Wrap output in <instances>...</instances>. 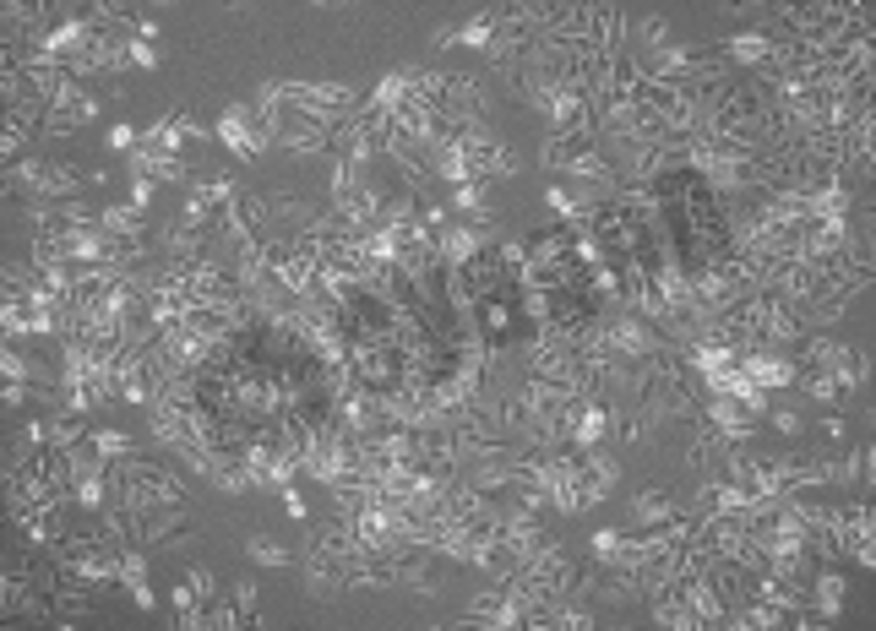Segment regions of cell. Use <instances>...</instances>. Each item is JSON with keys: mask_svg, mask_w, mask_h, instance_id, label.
<instances>
[{"mask_svg": "<svg viewBox=\"0 0 876 631\" xmlns=\"http://www.w3.org/2000/svg\"><path fill=\"white\" fill-rule=\"evenodd\" d=\"M458 147H463V158H468V175H474L479 185H490V180H512L517 175V153L507 142H501L496 131H468L458 136Z\"/></svg>", "mask_w": 876, "mask_h": 631, "instance_id": "cell-1", "label": "cell"}, {"mask_svg": "<svg viewBox=\"0 0 876 631\" xmlns=\"http://www.w3.org/2000/svg\"><path fill=\"white\" fill-rule=\"evenodd\" d=\"M523 365L534 381H555V387H577V343H550V338H528L523 343Z\"/></svg>", "mask_w": 876, "mask_h": 631, "instance_id": "cell-2", "label": "cell"}, {"mask_svg": "<svg viewBox=\"0 0 876 631\" xmlns=\"http://www.w3.org/2000/svg\"><path fill=\"white\" fill-rule=\"evenodd\" d=\"M485 245H496V229H479V224H463L452 218L447 229H436V251H441V267H468L474 256H485Z\"/></svg>", "mask_w": 876, "mask_h": 631, "instance_id": "cell-3", "label": "cell"}, {"mask_svg": "<svg viewBox=\"0 0 876 631\" xmlns=\"http://www.w3.org/2000/svg\"><path fill=\"white\" fill-rule=\"evenodd\" d=\"M697 419H708V425L719 430L724 441H735V447H746V441L757 436V425H762L757 414H746V408H740L735 398H724V392H708L702 408H697Z\"/></svg>", "mask_w": 876, "mask_h": 631, "instance_id": "cell-4", "label": "cell"}, {"mask_svg": "<svg viewBox=\"0 0 876 631\" xmlns=\"http://www.w3.org/2000/svg\"><path fill=\"white\" fill-rule=\"evenodd\" d=\"M735 365H740V376L757 381L762 392H773V387H795V376H800L795 354H784V349H746Z\"/></svg>", "mask_w": 876, "mask_h": 631, "instance_id": "cell-5", "label": "cell"}, {"mask_svg": "<svg viewBox=\"0 0 876 631\" xmlns=\"http://www.w3.org/2000/svg\"><path fill=\"white\" fill-rule=\"evenodd\" d=\"M142 142L147 147H164V153H175V158H185V147L191 142H207V126L196 115H180V109H169V115H158L153 126L142 131Z\"/></svg>", "mask_w": 876, "mask_h": 631, "instance_id": "cell-6", "label": "cell"}, {"mask_svg": "<svg viewBox=\"0 0 876 631\" xmlns=\"http://www.w3.org/2000/svg\"><path fill=\"white\" fill-rule=\"evenodd\" d=\"M713 55H719L730 71H762L773 60V33H762V28L730 33L724 44H713Z\"/></svg>", "mask_w": 876, "mask_h": 631, "instance_id": "cell-7", "label": "cell"}, {"mask_svg": "<svg viewBox=\"0 0 876 631\" xmlns=\"http://www.w3.org/2000/svg\"><path fill=\"white\" fill-rule=\"evenodd\" d=\"M849 566H838V561H817V572H811V583H806V599H811V610H822L828 621H838L844 615V593H849Z\"/></svg>", "mask_w": 876, "mask_h": 631, "instance_id": "cell-8", "label": "cell"}, {"mask_svg": "<svg viewBox=\"0 0 876 631\" xmlns=\"http://www.w3.org/2000/svg\"><path fill=\"white\" fill-rule=\"evenodd\" d=\"M681 517H692L686 501L670 496V490H659V485H648V490L632 496V528H664V523H681Z\"/></svg>", "mask_w": 876, "mask_h": 631, "instance_id": "cell-9", "label": "cell"}, {"mask_svg": "<svg viewBox=\"0 0 876 631\" xmlns=\"http://www.w3.org/2000/svg\"><path fill=\"white\" fill-rule=\"evenodd\" d=\"M218 142H224L240 164H251V158L267 153V147L256 142V131H251V104H229L224 115H218Z\"/></svg>", "mask_w": 876, "mask_h": 631, "instance_id": "cell-10", "label": "cell"}, {"mask_svg": "<svg viewBox=\"0 0 876 631\" xmlns=\"http://www.w3.org/2000/svg\"><path fill=\"white\" fill-rule=\"evenodd\" d=\"M131 175H147V180H158V185H191L196 180L185 158L164 153V147H147V142L131 153Z\"/></svg>", "mask_w": 876, "mask_h": 631, "instance_id": "cell-11", "label": "cell"}, {"mask_svg": "<svg viewBox=\"0 0 876 631\" xmlns=\"http://www.w3.org/2000/svg\"><path fill=\"white\" fill-rule=\"evenodd\" d=\"M305 593L311 599H322V604H332V599H343L349 593V577H343V561H327V555H305Z\"/></svg>", "mask_w": 876, "mask_h": 631, "instance_id": "cell-12", "label": "cell"}, {"mask_svg": "<svg viewBox=\"0 0 876 631\" xmlns=\"http://www.w3.org/2000/svg\"><path fill=\"white\" fill-rule=\"evenodd\" d=\"M648 610H653V621H659L664 631H702V621H697V610L686 604V593L681 588H659V593H648Z\"/></svg>", "mask_w": 876, "mask_h": 631, "instance_id": "cell-13", "label": "cell"}, {"mask_svg": "<svg viewBox=\"0 0 876 631\" xmlns=\"http://www.w3.org/2000/svg\"><path fill=\"white\" fill-rule=\"evenodd\" d=\"M409 98H414V71H387V77H381L376 88L360 98V104L370 109V115H387L392 120L403 104H409Z\"/></svg>", "mask_w": 876, "mask_h": 631, "instance_id": "cell-14", "label": "cell"}, {"mask_svg": "<svg viewBox=\"0 0 876 631\" xmlns=\"http://www.w3.org/2000/svg\"><path fill=\"white\" fill-rule=\"evenodd\" d=\"M98 224L115 234L120 245H147V213H142V207H131V202L98 207Z\"/></svg>", "mask_w": 876, "mask_h": 631, "instance_id": "cell-15", "label": "cell"}, {"mask_svg": "<svg viewBox=\"0 0 876 631\" xmlns=\"http://www.w3.org/2000/svg\"><path fill=\"white\" fill-rule=\"evenodd\" d=\"M158 251L164 262H202L207 251V229H191V224H175V229H158Z\"/></svg>", "mask_w": 876, "mask_h": 631, "instance_id": "cell-16", "label": "cell"}, {"mask_svg": "<svg viewBox=\"0 0 876 631\" xmlns=\"http://www.w3.org/2000/svg\"><path fill=\"white\" fill-rule=\"evenodd\" d=\"M452 44H463V49H490V44H496V11H479V17H468L463 28H441V33H436V49H452Z\"/></svg>", "mask_w": 876, "mask_h": 631, "instance_id": "cell-17", "label": "cell"}, {"mask_svg": "<svg viewBox=\"0 0 876 631\" xmlns=\"http://www.w3.org/2000/svg\"><path fill=\"white\" fill-rule=\"evenodd\" d=\"M604 441H610V403H583L566 447H604Z\"/></svg>", "mask_w": 876, "mask_h": 631, "instance_id": "cell-18", "label": "cell"}, {"mask_svg": "<svg viewBox=\"0 0 876 631\" xmlns=\"http://www.w3.org/2000/svg\"><path fill=\"white\" fill-rule=\"evenodd\" d=\"M88 436H93V425L82 414H49V447L71 452V447H82Z\"/></svg>", "mask_w": 876, "mask_h": 631, "instance_id": "cell-19", "label": "cell"}, {"mask_svg": "<svg viewBox=\"0 0 876 631\" xmlns=\"http://www.w3.org/2000/svg\"><path fill=\"white\" fill-rule=\"evenodd\" d=\"M33 136H39V131H33L28 126V120H0V158H6V164H22V147H28L33 142Z\"/></svg>", "mask_w": 876, "mask_h": 631, "instance_id": "cell-20", "label": "cell"}, {"mask_svg": "<svg viewBox=\"0 0 876 631\" xmlns=\"http://www.w3.org/2000/svg\"><path fill=\"white\" fill-rule=\"evenodd\" d=\"M626 550H632V534H621V528H599V534H594V555H599V561L626 566Z\"/></svg>", "mask_w": 876, "mask_h": 631, "instance_id": "cell-21", "label": "cell"}, {"mask_svg": "<svg viewBox=\"0 0 876 631\" xmlns=\"http://www.w3.org/2000/svg\"><path fill=\"white\" fill-rule=\"evenodd\" d=\"M795 381H800V387L811 392V398H822V403H844V398H849V392L838 387V381L828 376V370H800Z\"/></svg>", "mask_w": 876, "mask_h": 631, "instance_id": "cell-22", "label": "cell"}, {"mask_svg": "<svg viewBox=\"0 0 876 631\" xmlns=\"http://www.w3.org/2000/svg\"><path fill=\"white\" fill-rule=\"evenodd\" d=\"M93 447H98V457L120 463V457H131V436L126 430H115V425H104V430H93Z\"/></svg>", "mask_w": 876, "mask_h": 631, "instance_id": "cell-23", "label": "cell"}, {"mask_svg": "<svg viewBox=\"0 0 876 631\" xmlns=\"http://www.w3.org/2000/svg\"><path fill=\"white\" fill-rule=\"evenodd\" d=\"M0 376L6 381H39V370H33V360L22 349H0Z\"/></svg>", "mask_w": 876, "mask_h": 631, "instance_id": "cell-24", "label": "cell"}, {"mask_svg": "<svg viewBox=\"0 0 876 631\" xmlns=\"http://www.w3.org/2000/svg\"><path fill=\"white\" fill-rule=\"evenodd\" d=\"M229 599L240 604V615H245V626H262V615H256V577H240V583L229 588Z\"/></svg>", "mask_w": 876, "mask_h": 631, "instance_id": "cell-25", "label": "cell"}, {"mask_svg": "<svg viewBox=\"0 0 876 631\" xmlns=\"http://www.w3.org/2000/svg\"><path fill=\"white\" fill-rule=\"evenodd\" d=\"M126 55H131V66H137V71H158V66H164V55H158L147 39H137V33H126Z\"/></svg>", "mask_w": 876, "mask_h": 631, "instance_id": "cell-26", "label": "cell"}, {"mask_svg": "<svg viewBox=\"0 0 876 631\" xmlns=\"http://www.w3.org/2000/svg\"><path fill=\"white\" fill-rule=\"evenodd\" d=\"M169 604H175V626H185V621H191L196 610H202V599H196V588L185 583V577L175 583V593H169Z\"/></svg>", "mask_w": 876, "mask_h": 631, "instance_id": "cell-27", "label": "cell"}, {"mask_svg": "<svg viewBox=\"0 0 876 631\" xmlns=\"http://www.w3.org/2000/svg\"><path fill=\"white\" fill-rule=\"evenodd\" d=\"M28 283H39V267L33 262H6L0 267V289H28Z\"/></svg>", "mask_w": 876, "mask_h": 631, "instance_id": "cell-28", "label": "cell"}, {"mask_svg": "<svg viewBox=\"0 0 876 631\" xmlns=\"http://www.w3.org/2000/svg\"><path fill=\"white\" fill-rule=\"evenodd\" d=\"M245 555H251L256 566H289V550H283V544H267V539H251Z\"/></svg>", "mask_w": 876, "mask_h": 631, "instance_id": "cell-29", "label": "cell"}, {"mask_svg": "<svg viewBox=\"0 0 876 631\" xmlns=\"http://www.w3.org/2000/svg\"><path fill=\"white\" fill-rule=\"evenodd\" d=\"M185 583L196 588V599H202V604L218 599V572H207V566H191V572H185Z\"/></svg>", "mask_w": 876, "mask_h": 631, "instance_id": "cell-30", "label": "cell"}, {"mask_svg": "<svg viewBox=\"0 0 876 631\" xmlns=\"http://www.w3.org/2000/svg\"><path fill=\"white\" fill-rule=\"evenodd\" d=\"M109 153H137V147H142V131H131L126 126V120H120V126H109Z\"/></svg>", "mask_w": 876, "mask_h": 631, "instance_id": "cell-31", "label": "cell"}, {"mask_svg": "<svg viewBox=\"0 0 876 631\" xmlns=\"http://www.w3.org/2000/svg\"><path fill=\"white\" fill-rule=\"evenodd\" d=\"M637 39H643L648 49H664V44H670V22H664V17H648L643 28H637Z\"/></svg>", "mask_w": 876, "mask_h": 631, "instance_id": "cell-32", "label": "cell"}, {"mask_svg": "<svg viewBox=\"0 0 876 631\" xmlns=\"http://www.w3.org/2000/svg\"><path fill=\"white\" fill-rule=\"evenodd\" d=\"M33 392H39V381H6V387H0V403H6V408H22Z\"/></svg>", "mask_w": 876, "mask_h": 631, "instance_id": "cell-33", "label": "cell"}, {"mask_svg": "<svg viewBox=\"0 0 876 631\" xmlns=\"http://www.w3.org/2000/svg\"><path fill=\"white\" fill-rule=\"evenodd\" d=\"M153 185H158V180H147V175H131V191H126V202H131V207H142V213H147V207H153Z\"/></svg>", "mask_w": 876, "mask_h": 631, "instance_id": "cell-34", "label": "cell"}, {"mask_svg": "<svg viewBox=\"0 0 876 631\" xmlns=\"http://www.w3.org/2000/svg\"><path fill=\"white\" fill-rule=\"evenodd\" d=\"M773 425H779V436H789V441L806 436V419H800L795 408H779V414H773Z\"/></svg>", "mask_w": 876, "mask_h": 631, "instance_id": "cell-35", "label": "cell"}, {"mask_svg": "<svg viewBox=\"0 0 876 631\" xmlns=\"http://www.w3.org/2000/svg\"><path fill=\"white\" fill-rule=\"evenodd\" d=\"M817 430H822V441H833V447H838V441L849 436V425H844V419H838V414H828V419H822Z\"/></svg>", "mask_w": 876, "mask_h": 631, "instance_id": "cell-36", "label": "cell"}, {"mask_svg": "<svg viewBox=\"0 0 876 631\" xmlns=\"http://www.w3.org/2000/svg\"><path fill=\"white\" fill-rule=\"evenodd\" d=\"M283 512H289V517H300V523H305V517H311V512H305V496H300V490H283Z\"/></svg>", "mask_w": 876, "mask_h": 631, "instance_id": "cell-37", "label": "cell"}, {"mask_svg": "<svg viewBox=\"0 0 876 631\" xmlns=\"http://www.w3.org/2000/svg\"><path fill=\"white\" fill-rule=\"evenodd\" d=\"M137 39H147V44L158 39V22H153V17H137Z\"/></svg>", "mask_w": 876, "mask_h": 631, "instance_id": "cell-38", "label": "cell"}]
</instances>
